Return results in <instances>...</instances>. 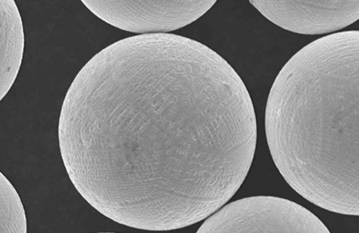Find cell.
<instances>
[{"label":"cell","mask_w":359,"mask_h":233,"mask_svg":"<svg viewBox=\"0 0 359 233\" xmlns=\"http://www.w3.org/2000/svg\"><path fill=\"white\" fill-rule=\"evenodd\" d=\"M59 138L78 192L107 218L147 231L200 222L241 189L257 124L245 83L187 37H129L102 50L66 95Z\"/></svg>","instance_id":"obj_1"},{"label":"cell","mask_w":359,"mask_h":233,"mask_svg":"<svg viewBox=\"0 0 359 233\" xmlns=\"http://www.w3.org/2000/svg\"><path fill=\"white\" fill-rule=\"evenodd\" d=\"M272 159L301 197L359 215V32L321 37L292 56L266 109Z\"/></svg>","instance_id":"obj_2"},{"label":"cell","mask_w":359,"mask_h":233,"mask_svg":"<svg viewBox=\"0 0 359 233\" xmlns=\"http://www.w3.org/2000/svg\"><path fill=\"white\" fill-rule=\"evenodd\" d=\"M315 214L288 199H239L205 219L197 233H330Z\"/></svg>","instance_id":"obj_3"},{"label":"cell","mask_w":359,"mask_h":233,"mask_svg":"<svg viewBox=\"0 0 359 233\" xmlns=\"http://www.w3.org/2000/svg\"><path fill=\"white\" fill-rule=\"evenodd\" d=\"M81 2L99 19L111 26L146 35L168 33L187 27L212 9L217 1L83 0Z\"/></svg>","instance_id":"obj_4"},{"label":"cell","mask_w":359,"mask_h":233,"mask_svg":"<svg viewBox=\"0 0 359 233\" xmlns=\"http://www.w3.org/2000/svg\"><path fill=\"white\" fill-rule=\"evenodd\" d=\"M250 3L276 26L303 35L330 34L359 18L358 0H250Z\"/></svg>","instance_id":"obj_5"},{"label":"cell","mask_w":359,"mask_h":233,"mask_svg":"<svg viewBox=\"0 0 359 233\" xmlns=\"http://www.w3.org/2000/svg\"><path fill=\"white\" fill-rule=\"evenodd\" d=\"M1 94L6 97L13 86L23 58L25 36L22 18L14 0H1Z\"/></svg>","instance_id":"obj_6"},{"label":"cell","mask_w":359,"mask_h":233,"mask_svg":"<svg viewBox=\"0 0 359 233\" xmlns=\"http://www.w3.org/2000/svg\"><path fill=\"white\" fill-rule=\"evenodd\" d=\"M1 180V228L0 232H27L25 210L18 192L9 180Z\"/></svg>","instance_id":"obj_7"}]
</instances>
